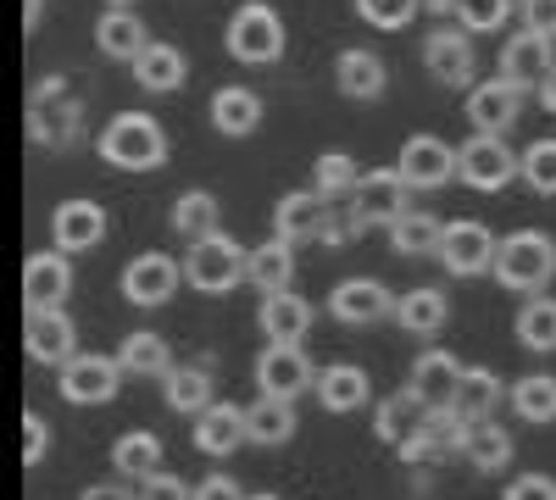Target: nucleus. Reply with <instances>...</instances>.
Returning <instances> with one entry per match:
<instances>
[{"mask_svg":"<svg viewBox=\"0 0 556 500\" xmlns=\"http://www.w3.org/2000/svg\"><path fill=\"white\" fill-rule=\"evenodd\" d=\"M334 84H340L345 101H379L384 84H390V67L379 62V51H362V44H356V51H340Z\"/></svg>","mask_w":556,"mask_h":500,"instance_id":"30","label":"nucleus"},{"mask_svg":"<svg viewBox=\"0 0 556 500\" xmlns=\"http://www.w3.org/2000/svg\"><path fill=\"white\" fill-rule=\"evenodd\" d=\"M117 361H123V373H134V379H167L178 361H173V345L162 339V334H151V329H134L123 345H117Z\"/></svg>","mask_w":556,"mask_h":500,"instance_id":"35","label":"nucleus"},{"mask_svg":"<svg viewBox=\"0 0 556 500\" xmlns=\"http://www.w3.org/2000/svg\"><path fill=\"white\" fill-rule=\"evenodd\" d=\"M417 12H424V0H356V17H362L367 28H384V34L406 28Z\"/></svg>","mask_w":556,"mask_h":500,"instance_id":"45","label":"nucleus"},{"mask_svg":"<svg viewBox=\"0 0 556 500\" xmlns=\"http://www.w3.org/2000/svg\"><path fill=\"white\" fill-rule=\"evenodd\" d=\"M523 184L545 201H556V140H534L523 151Z\"/></svg>","mask_w":556,"mask_h":500,"instance_id":"44","label":"nucleus"},{"mask_svg":"<svg viewBox=\"0 0 556 500\" xmlns=\"http://www.w3.org/2000/svg\"><path fill=\"white\" fill-rule=\"evenodd\" d=\"M223 44L240 67H273L285 56V17H278L267 0H245V7H235V17H228Z\"/></svg>","mask_w":556,"mask_h":500,"instance_id":"3","label":"nucleus"},{"mask_svg":"<svg viewBox=\"0 0 556 500\" xmlns=\"http://www.w3.org/2000/svg\"><path fill=\"white\" fill-rule=\"evenodd\" d=\"M501 500H556V478H545V473H523V478L506 484Z\"/></svg>","mask_w":556,"mask_h":500,"instance_id":"49","label":"nucleus"},{"mask_svg":"<svg viewBox=\"0 0 556 500\" xmlns=\"http://www.w3.org/2000/svg\"><path fill=\"white\" fill-rule=\"evenodd\" d=\"M162 395H167L173 412H184V418H201L206 406L217 400L212 395V373L201 368V361H178V368L162 379Z\"/></svg>","mask_w":556,"mask_h":500,"instance_id":"37","label":"nucleus"},{"mask_svg":"<svg viewBox=\"0 0 556 500\" xmlns=\"http://www.w3.org/2000/svg\"><path fill=\"white\" fill-rule=\"evenodd\" d=\"M395 300L401 295H390V284L384 279H340L334 284V295H329V317L334 323H345V329H374V323H384V317H395Z\"/></svg>","mask_w":556,"mask_h":500,"instance_id":"13","label":"nucleus"},{"mask_svg":"<svg viewBox=\"0 0 556 500\" xmlns=\"http://www.w3.org/2000/svg\"><path fill=\"white\" fill-rule=\"evenodd\" d=\"M146 44H151V34H146V23L134 17V7H106V12H101V23H96V51H101V56L134 62Z\"/></svg>","mask_w":556,"mask_h":500,"instance_id":"32","label":"nucleus"},{"mask_svg":"<svg viewBox=\"0 0 556 500\" xmlns=\"http://www.w3.org/2000/svg\"><path fill=\"white\" fill-rule=\"evenodd\" d=\"M45 450H51V428L39 412H23V467H39Z\"/></svg>","mask_w":556,"mask_h":500,"instance_id":"47","label":"nucleus"},{"mask_svg":"<svg viewBox=\"0 0 556 500\" xmlns=\"http://www.w3.org/2000/svg\"><path fill=\"white\" fill-rule=\"evenodd\" d=\"M23 350L39 368H67L78 356V329L67 311H28L23 317Z\"/></svg>","mask_w":556,"mask_h":500,"instance_id":"15","label":"nucleus"},{"mask_svg":"<svg viewBox=\"0 0 556 500\" xmlns=\"http://www.w3.org/2000/svg\"><path fill=\"white\" fill-rule=\"evenodd\" d=\"M440 234H445V222L434 211H424V206H412L390 229V245H395V256H434L440 251Z\"/></svg>","mask_w":556,"mask_h":500,"instance_id":"39","label":"nucleus"},{"mask_svg":"<svg viewBox=\"0 0 556 500\" xmlns=\"http://www.w3.org/2000/svg\"><path fill=\"white\" fill-rule=\"evenodd\" d=\"M101 240H106V211L96 201H62L51 211V251L78 256V251H96Z\"/></svg>","mask_w":556,"mask_h":500,"instance_id":"21","label":"nucleus"},{"mask_svg":"<svg viewBox=\"0 0 556 500\" xmlns=\"http://www.w3.org/2000/svg\"><path fill=\"white\" fill-rule=\"evenodd\" d=\"M190 445L201 450V457H235L240 445H251L245 406H235V400H212L206 412L195 418V428H190Z\"/></svg>","mask_w":556,"mask_h":500,"instance_id":"19","label":"nucleus"},{"mask_svg":"<svg viewBox=\"0 0 556 500\" xmlns=\"http://www.w3.org/2000/svg\"><path fill=\"white\" fill-rule=\"evenodd\" d=\"M117 389H123V361L117 356L78 350L67 368H56V395L67 406H106Z\"/></svg>","mask_w":556,"mask_h":500,"instance_id":"9","label":"nucleus"},{"mask_svg":"<svg viewBox=\"0 0 556 500\" xmlns=\"http://www.w3.org/2000/svg\"><path fill=\"white\" fill-rule=\"evenodd\" d=\"M317 361L306 356V345H273L267 339V350L256 356V389L262 395H273V400H301V395H312L317 389Z\"/></svg>","mask_w":556,"mask_h":500,"instance_id":"8","label":"nucleus"},{"mask_svg":"<svg viewBox=\"0 0 556 500\" xmlns=\"http://www.w3.org/2000/svg\"><path fill=\"white\" fill-rule=\"evenodd\" d=\"M317 406L329 418H345V412H356V406H367L374 400V379H367V368L362 361H329V368L317 373Z\"/></svg>","mask_w":556,"mask_h":500,"instance_id":"20","label":"nucleus"},{"mask_svg":"<svg viewBox=\"0 0 556 500\" xmlns=\"http://www.w3.org/2000/svg\"><path fill=\"white\" fill-rule=\"evenodd\" d=\"M139 500H195V489L178 473H151L146 484H139Z\"/></svg>","mask_w":556,"mask_h":500,"instance_id":"48","label":"nucleus"},{"mask_svg":"<svg viewBox=\"0 0 556 500\" xmlns=\"http://www.w3.org/2000/svg\"><path fill=\"white\" fill-rule=\"evenodd\" d=\"M312 300L295 295V290H278V295H262V311H256V329L273 339V345H301L306 329H312Z\"/></svg>","mask_w":556,"mask_h":500,"instance_id":"23","label":"nucleus"},{"mask_svg":"<svg viewBox=\"0 0 556 500\" xmlns=\"http://www.w3.org/2000/svg\"><path fill=\"white\" fill-rule=\"evenodd\" d=\"M534 95H540V106H545V112H551V117H556V67H551V73H545V84H540V89H534Z\"/></svg>","mask_w":556,"mask_h":500,"instance_id":"53","label":"nucleus"},{"mask_svg":"<svg viewBox=\"0 0 556 500\" xmlns=\"http://www.w3.org/2000/svg\"><path fill=\"white\" fill-rule=\"evenodd\" d=\"M462 361L445 350V345H429V350H417V361H412V389L424 395L429 406H451V395H456V384H462Z\"/></svg>","mask_w":556,"mask_h":500,"instance_id":"25","label":"nucleus"},{"mask_svg":"<svg viewBox=\"0 0 556 500\" xmlns=\"http://www.w3.org/2000/svg\"><path fill=\"white\" fill-rule=\"evenodd\" d=\"M462 462H468L473 473H506L513 467V428H501L495 418H484V423H473L468 428V445H462Z\"/></svg>","mask_w":556,"mask_h":500,"instance_id":"34","label":"nucleus"},{"mask_svg":"<svg viewBox=\"0 0 556 500\" xmlns=\"http://www.w3.org/2000/svg\"><path fill=\"white\" fill-rule=\"evenodd\" d=\"M518 12H523V28L529 34L556 39V0H518Z\"/></svg>","mask_w":556,"mask_h":500,"instance_id":"50","label":"nucleus"},{"mask_svg":"<svg viewBox=\"0 0 556 500\" xmlns=\"http://www.w3.org/2000/svg\"><path fill=\"white\" fill-rule=\"evenodd\" d=\"M78 500H139V484H128V478H106V484H89Z\"/></svg>","mask_w":556,"mask_h":500,"instance_id":"52","label":"nucleus"},{"mask_svg":"<svg viewBox=\"0 0 556 500\" xmlns=\"http://www.w3.org/2000/svg\"><path fill=\"white\" fill-rule=\"evenodd\" d=\"M395 323L412 334V339H434L445 323H451V295L434 290V284H417L395 300Z\"/></svg>","mask_w":556,"mask_h":500,"instance_id":"28","label":"nucleus"},{"mask_svg":"<svg viewBox=\"0 0 556 500\" xmlns=\"http://www.w3.org/2000/svg\"><path fill=\"white\" fill-rule=\"evenodd\" d=\"M495 251H501V240L479 217H456V222H445L434 256H440V267L451 272V279H484V272L495 267Z\"/></svg>","mask_w":556,"mask_h":500,"instance_id":"7","label":"nucleus"},{"mask_svg":"<svg viewBox=\"0 0 556 500\" xmlns=\"http://www.w3.org/2000/svg\"><path fill=\"white\" fill-rule=\"evenodd\" d=\"M429 17H456V0H424Z\"/></svg>","mask_w":556,"mask_h":500,"instance_id":"55","label":"nucleus"},{"mask_svg":"<svg viewBox=\"0 0 556 500\" xmlns=\"http://www.w3.org/2000/svg\"><path fill=\"white\" fill-rule=\"evenodd\" d=\"M128 67H134V84L146 89V95H173V89H184V78H190V62H184V51L167 39H151Z\"/></svg>","mask_w":556,"mask_h":500,"instance_id":"24","label":"nucleus"},{"mask_svg":"<svg viewBox=\"0 0 556 500\" xmlns=\"http://www.w3.org/2000/svg\"><path fill=\"white\" fill-rule=\"evenodd\" d=\"M245 500H285V495H273V489H262V495H245Z\"/></svg>","mask_w":556,"mask_h":500,"instance_id":"56","label":"nucleus"},{"mask_svg":"<svg viewBox=\"0 0 556 500\" xmlns=\"http://www.w3.org/2000/svg\"><path fill=\"white\" fill-rule=\"evenodd\" d=\"M518 345L534 356L556 350V295H529L518 311Z\"/></svg>","mask_w":556,"mask_h":500,"instance_id":"41","label":"nucleus"},{"mask_svg":"<svg viewBox=\"0 0 556 500\" xmlns=\"http://www.w3.org/2000/svg\"><path fill=\"white\" fill-rule=\"evenodd\" d=\"M506 395H513V389L501 384L495 368H468V373H462V384H456V395H451V406H456L468 423H484V418H495V406H501Z\"/></svg>","mask_w":556,"mask_h":500,"instance_id":"36","label":"nucleus"},{"mask_svg":"<svg viewBox=\"0 0 556 500\" xmlns=\"http://www.w3.org/2000/svg\"><path fill=\"white\" fill-rule=\"evenodd\" d=\"M106 7H134V0H106Z\"/></svg>","mask_w":556,"mask_h":500,"instance_id":"57","label":"nucleus"},{"mask_svg":"<svg viewBox=\"0 0 556 500\" xmlns=\"http://www.w3.org/2000/svg\"><path fill=\"white\" fill-rule=\"evenodd\" d=\"M456 178L479 195H495V190L513 184V178H523V156H513V145H506L501 133H468V140L456 145Z\"/></svg>","mask_w":556,"mask_h":500,"instance_id":"5","label":"nucleus"},{"mask_svg":"<svg viewBox=\"0 0 556 500\" xmlns=\"http://www.w3.org/2000/svg\"><path fill=\"white\" fill-rule=\"evenodd\" d=\"M356 184H362V167H356L345 151L317 156V167H312V190H317V195H329L334 206H345V201L356 195Z\"/></svg>","mask_w":556,"mask_h":500,"instance_id":"42","label":"nucleus"},{"mask_svg":"<svg viewBox=\"0 0 556 500\" xmlns=\"http://www.w3.org/2000/svg\"><path fill=\"white\" fill-rule=\"evenodd\" d=\"M245 261H251V251L235 234L217 229V234H206L184 251V284L201 290V295H228L235 284H245Z\"/></svg>","mask_w":556,"mask_h":500,"instance_id":"4","label":"nucleus"},{"mask_svg":"<svg viewBox=\"0 0 556 500\" xmlns=\"http://www.w3.org/2000/svg\"><path fill=\"white\" fill-rule=\"evenodd\" d=\"M513 412H518V423H529V428L556 423V379H551V373L518 379V384H513Z\"/></svg>","mask_w":556,"mask_h":500,"instance_id":"40","label":"nucleus"},{"mask_svg":"<svg viewBox=\"0 0 556 500\" xmlns=\"http://www.w3.org/2000/svg\"><path fill=\"white\" fill-rule=\"evenodd\" d=\"M212 128L223 133V140H245V133L262 128V95L245 84H223L217 95H212Z\"/></svg>","mask_w":556,"mask_h":500,"instance_id":"27","label":"nucleus"},{"mask_svg":"<svg viewBox=\"0 0 556 500\" xmlns=\"http://www.w3.org/2000/svg\"><path fill=\"white\" fill-rule=\"evenodd\" d=\"M495 78H506L513 89H540L545 84V73L556 67V56H551V39L545 34H529V28H518L513 39H501V51H495Z\"/></svg>","mask_w":556,"mask_h":500,"instance_id":"14","label":"nucleus"},{"mask_svg":"<svg viewBox=\"0 0 556 500\" xmlns=\"http://www.w3.org/2000/svg\"><path fill=\"white\" fill-rule=\"evenodd\" d=\"M73 261L67 251H34L23 261V311H67L73 300Z\"/></svg>","mask_w":556,"mask_h":500,"instance_id":"11","label":"nucleus"},{"mask_svg":"<svg viewBox=\"0 0 556 500\" xmlns=\"http://www.w3.org/2000/svg\"><path fill=\"white\" fill-rule=\"evenodd\" d=\"M245 428H251V445L262 450H278V445H290L295 428H301V412H295V400H273V395H256L245 406Z\"/></svg>","mask_w":556,"mask_h":500,"instance_id":"31","label":"nucleus"},{"mask_svg":"<svg viewBox=\"0 0 556 500\" xmlns=\"http://www.w3.org/2000/svg\"><path fill=\"white\" fill-rule=\"evenodd\" d=\"M329 217H334V201H329V195H317V190H290L285 201L273 206V234L290 240V245H312V240H323Z\"/></svg>","mask_w":556,"mask_h":500,"instance_id":"16","label":"nucleus"},{"mask_svg":"<svg viewBox=\"0 0 556 500\" xmlns=\"http://www.w3.org/2000/svg\"><path fill=\"white\" fill-rule=\"evenodd\" d=\"M429 412H434V406H429L424 395H417L412 384H406V389H395V395H384V400H379V412H374V434H379V445L401 450L406 439L424 434Z\"/></svg>","mask_w":556,"mask_h":500,"instance_id":"22","label":"nucleus"},{"mask_svg":"<svg viewBox=\"0 0 556 500\" xmlns=\"http://www.w3.org/2000/svg\"><path fill=\"white\" fill-rule=\"evenodd\" d=\"M101 162L117 167V172H156L167 167V133L156 117L146 112H117L106 128H101V140H96Z\"/></svg>","mask_w":556,"mask_h":500,"instance_id":"2","label":"nucleus"},{"mask_svg":"<svg viewBox=\"0 0 556 500\" xmlns=\"http://www.w3.org/2000/svg\"><path fill=\"white\" fill-rule=\"evenodd\" d=\"M468 418L456 412V406H434L429 412V423H424V439L434 445V457L440 462H451V457H462V445H468Z\"/></svg>","mask_w":556,"mask_h":500,"instance_id":"43","label":"nucleus"},{"mask_svg":"<svg viewBox=\"0 0 556 500\" xmlns=\"http://www.w3.org/2000/svg\"><path fill=\"white\" fill-rule=\"evenodd\" d=\"M395 172L406 178L417 195L445 190L456 178V145H445L440 133H412V140L401 145V156H395Z\"/></svg>","mask_w":556,"mask_h":500,"instance_id":"12","label":"nucleus"},{"mask_svg":"<svg viewBox=\"0 0 556 500\" xmlns=\"http://www.w3.org/2000/svg\"><path fill=\"white\" fill-rule=\"evenodd\" d=\"M39 17H45V0H23V34H34Z\"/></svg>","mask_w":556,"mask_h":500,"instance_id":"54","label":"nucleus"},{"mask_svg":"<svg viewBox=\"0 0 556 500\" xmlns=\"http://www.w3.org/2000/svg\"><path fill=\"white\" fill-rule=\"evenodd\" d=\"M351 206V217H356V229L362 234H374V229H395V222L412 211V184L395 172V167H379V172H362V184H356V195L345 201Z\"/></svg>","mask_w":556,"mask_h":500,"instance_id":"6","label":"nucleus"},{"mask_svg":"<svg viewBox=\"0 0 556 500\" xmlns=\"http://www.w3.org/2000/svg\"><path fill=\"white\" fill-rule=\"evenodd\" d=\"M162 457H167V445H162V434H151V428H128V434L112 445V467H117L128 484H146L151 473H162Z\"/></svg>","mask_w":556,"mask_h":500,"instance_id":"33","label":"nucleus"},{"mask_svg":"<svg viewBox=\"0 0 556 500\" xmlns=\"http://www.w3.org/2000/svg\"><path fill=\"white\" fill-rule=\"evenodd\" d=\"M523 117V89H513L506 78H490V84H473L468 89V128L473 133H513Z\"/></svg>","mask_w":556,"mask_h":500,"instance_id":"17","label":"nucleus"},{"mask_svg":"<svg viewBox=\"0 0 556 500\" xmlns=\"http://www.w3.org/2000/svg\"><path fill=\"white\" fill-rule=\"evenodd\" d=\"M123 300L128 306H146V311H156V306H167L173 295H178V284H184V261H173L167 251H139L128 267H123Z\"/></svg>","mask_w":556,"mask_h":500,"instance_id":"10","label":"nucleus"},{"mask_svg":"<svg viewBox=\"0 0 556 500\" xmlns=\"http://www.w3.org/2000/svg\"><path fill=\"white\" fill-rule=\"evenodd\" d=\"M84 133V106L56 95V101H28V140L34 145H73Z\"/></svg>","mask_w":556,"mask_h":500,"instance_id":"26","label":"nucleus"},{"mask_svg":"<svg viewBox=\"0 0 556 500\" xmlns=\"http://www.w3.org/2000/svg\"><path fill=\"white\" fill-rule=\"evenodd\" d=\"M513 17V0H456V23L468 34H495Z\"/></svg>","mask_w":556,"mask_h":500,"instance_id":"46","label":"nucleus"},{"mask_svg":"<svg viewBox=\"0 0 556 500\" xmlns=\"http://www.w3.org/2000/svg\"><path fill=\"white\" fill-rule=\"evenodd\" d=\"M245 284L262 290V295H278V290H295V245L290 240H262L251 245V261H245Z\"/></svg>","mask_w":556,"mask_h":500,"instance_id":"29","label":"nucleus"},{"mask_svg":"<svg viewBox=\"0 0 556 500\" xmlns=\"http://www.w3.org/2000/svg\"><path fill=\"white\" fill-rule=\"evenodd\" d=\"M173 234H178L184 245H195V240L217 234V195H206V190H184V195L173 201Z\"/></svg>","mask_w":556,"mask_h":500,"instance_id":"38","label":"nucleus"},{"mask_svg":"<svg viewBox=\"0 0 556 500\" xmlns=\"http://www.w3.org/2000/svg\"><path fill=\"white\" fill-rule=\"evenodd\" d=\"M195 500H245V489L228 478V473H212V478L195 484Z\"/></svg>","mask_w":556,"mask_h":500,"instance_id":"51","label":"nucleus"},{"mask_svg":"<svg viewBox=\"0 0 556 500\" xmlns=\"http://www.w3.org/2000/svg\"><path fill=\"white\" fill-rule=\"evenodd\" d=\"M424 67L445 84V89H468L473 84V34L468 28H434L424 39Z\"/></svg>","mask_w":556,"mask_h":500,"instance_id":"18","label":"nucleus"},{"mask_svg":"<svg viewBox=\"0 0 556 500\" xmlns=\"http://www.w3.org/2000/svg\"><path fill=\"white\" fill-rule=\"evenodd\" d=\"M495 284L513 295H545L556 284V240L545 229H518L495 251Z\"/></svg>","mask_w":556,"mask_h":500,"instance_id":"1","label":"nucleus"}]
</instances>
